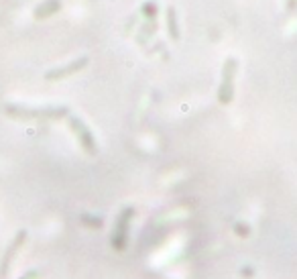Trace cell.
<instances>
[{"instance_id":"obj_7","label":"cell","mask_w":297,"mask_h":279,"mask_svg":"<svg viewBox=\"0 0 297 279\" xmlns=\"http://www.w3.org/2000/svg\"><path fill=\"white\" fill-rule=\"evenodd\" d=\"M287 10H289V12H295L297 10V0H287Z\"/></svg>"},{"instance_id":"obj_5","label":"cell","mask_w":297,"mask_h":279,"mask_svg":"<svg viewBox=\"0 0 297 279\" xmlns=\"http://www.w3.org/2000/svg\"><path fill=\"white\" fill-rule=\"evenodd\" d=\"M71 124H73V128L77 131V135H80V139H82L84 147H86L88 151H92V153H94V143H92V137H90V133H88V131H86V128H84V126H82V124H80L75 118L71 120Z\"/></svg>"},{"instance_id":"obj_6","label":"cell","mask_w":297,"mask_h":279,"mask_svg":"<svg viewBox=\"0 0 297 279\" xmlns=\"http://www.w3.org/2000/svg\"><path fill=\"white\" fill-rule=\"evenodd\" d=\"M143 12H145V16L151 21H155V16H157V2H147L145 6H143Z\"/></svg>"},{"instance_id":"obj_1","label":"cell","mask_w":297,"mask_h":279,"mask_svg":"<svg viewBox=\"0 0 297 279\" xmlns=\"http://www.w3.org/2000/svg\"><path fill=\"white\" fill-rule=\"evenodd\" d=\"M238 61L234 57H228L224 63V71H222V86H220V100L222 102H230L232 94H234V73H236Z\"/></svg>"},{"instance_id":"obj_3","label":"cell","mask_w":297,"mask_h":279,"mask_svg":"<svg viewBox=\"0 0 297 279\" xmlns=\"http://www.w3.org/2000/svg\"><path fill=\"white\" fill-rule=\"evenodd\" d=\"M167 35H169L173 41H179L177 14H175V8H173V6L167 8Z\"/></svg>"},{"instance_id":"obj_4","label":"cell","mask_w":297,"mask_h":279,"mask_svg":"<svg viewBox=\"0 0 297 279\" xmlns=\"http://www.w3.org/2000/svg\"><path fill=\"white\" fill-rule=\"evenodd\" d=\"M88 63V59L86 57H82V59H77V61H73L71 65H67V67H63L60 71H51L49 73V80H55V78H61V76H67V73H73V71H77V69H82L84 65Z\"/></svg>"},{"instance_id":"obj_2","label":"cell","mask_w":297,"mask_h":279,"mask_svg":"<svg viewBox=\"0 0 297 279\" xmlns=\"http://www.w3.org/2000/svg\"><path fill=\"white\" fill-rule=\"evenodd\" d=\"M23 240H25V232H18V234H16V240H14V243L8 247V251L4 253V257H2V261H0V279H6L10 261H12V257L16 255V251H18V247H21Z\"/></svg>"}]
</instances>
